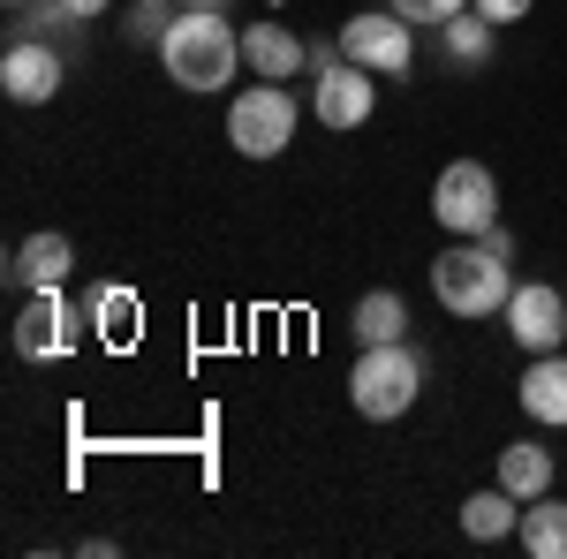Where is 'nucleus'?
<instances>
[{"instance_id":"nucleus-1","label":"nucleus","mask_w":567,"mask_h":559,"mask_svg":"<svg viewBox=\"0 0 567 559\" xmlns=\"http://www.w3.org/2000/svg\"><path fill=\"white\" fill-rule=\"evenodd\" d=\"M152 53H159L167 84H182V91H227V84H235V69H243V31H235L219 8H175L167 39L152 45Z\"/></svg>"},{"instance_id":"nucleus-2","label":"nucleus","mask_w":567,"mask_h":559,"mask_svg":"<svg viewBox=\"0 0 567 559\" xmlns=\"http://www.w3.org/2000/svg\"><path fill=\"white\" fill-rule=\"evenodd\" d=\"M432 296L446 318H499L515 296V258H499L492 242H446L432 258Z\"/></svg>"},{"instance_id":"nucleus-3","label":"nucleus","mask_w":567,"mask_h":559,"mask_svg":"<svg viewBox=\"0 0 567 559\" xmlns=\"http://www.w3.org/2000/svg\"><path fill=\"white\" fill-rule=\"evenodd\" d=\"M303 130V106H296V91L258 76V84H243L227 99V144L243 152V159H280L288 144Z\"/></svg>"},{"instance_id":"nucleus-4","label":"nucleus","mask_w":567,"mask_h":559,"mask_svg":"<svg viewBox=\"0 0 567 559\" xmlns=\"http://www.w3.org/2000/svg\"><path fill=\"white\" fill-rule=\"evenodd\" d=\"M416 393H424V363H416V348H409V341H386V348H363V355H355V371H349L355 416L393 424V416L416 408Z\"/></svg>"},{"instance_id":"nucleus-5","label":"nucleus","mask_w":567,"mask_h":559,"mask_svg":"<svg viewBox=\"0 0 567 559\" xmlns=\"http://www.w3.org/2000/svg\"><path fill=\"white\" fill-rule=\"evenodd\" d=\"M310 114L326 122V130H363L371 114H379V76L333 45H310Z\"/></svg>"},{"instance_id":"nucleus-6","label":"nucleus","mask_w":567,"mask_h":559,"mask_svg":"<svg viewBox=\"0 0 567 559\" xmlns=\"http://www.w3.org/2000/svg\"><path fill=\"white\" fill-rule=\"evenodd\" d=\"M432 219L446 235H462V242L492 235L499 227V182H492V167L484 159H446L432 182Z\"/></svg>"},{"instance_id":"nucleus-7","label":"nucleus","mask_w":567,"mask_h":559,"mask_svg":"<svg viewBox=\"0 0 567 559\" xmlns=\"http://www.w3.org/2000/svg\"><path fill=\"white\" fill-rule=\"evenodd\" d=\"M341 53L363 61L371 76H409V61H416V23L393 15V8H363V15L341 23Z\"/></svg>"},{"instance_id":"nucleus-8","label":"nucleus","mask_w":567,"mask_h":559,"mask_svg":"<svg viewBox=\"0 0 567 559\" xmlns=\"http://www.w3.org/2000/svg\"><path fill=\"white\" fill-rule=\"evenodd\" d=\"M507 341L523 348V355H553L567 348V296L553 280H515V296H507Z\"/></svg>"},{"instance_id":"nucleus-9","label":"nucleus","mask_w":567,"mask_h":559,"mask_svg":"<svg viewBox=\"0 0 567 559\" xmlns=\"http://www.w3.org/2000/svg\"><path fill=\"white\" fill-rule=\"evenodd\" d=\"M61 84H69V53L53 39H8V53H0V91L16 106H53Z\"/></svg>"},{"instance_id":"nucleus-10","label":"nucleus","mask_w":567,"mask_h":559,"mask_svg":"<svg viewBox=\"0 0 567 559\" xmlns=\"http://www.w3.org/2000/svg\"><path fill=\"white\" fill-rule=\"evenodd\" d=\"M76 325H84V318H76L69 288H39V296H23V310H16V355H23V363L69 355V348L84 341Z\"/></svg>"},{"instance_id":"nucleus-11","label":"nucleus","mask_w":567,"mask_h":559,"mask_svg":"<svg viewBox=\"0 0 567 559\" xmlns=\"http://www.w3.org/2000/svg\"><path fill=\"white\" fill-rule=\"evenodd\" d=\"M69 272H76V242H69V235H23V242L8 250V288H16V296L69 288Z\"/></svg>"},{"instance_id":"nucleus-12","label":"nucleus","mask_w":567,"mask_h":559,"mask_svg":"<svg viewBox=\"0 0 567 559\" xmlns=\"http://www.w3.org/2000/svg\"><path fill=\"white\" fill-rule=\"evenodd\" d=\"M243 69L250 76H272V84H296L310 69V45L288 23H243Z\"/></svg>"},{"instance_id":"nucleus-13","label":"nucleus","mask_w":567,"mask_h":559,"mask_svg":"<svg viewBox=\"0 0 567 559\" xmlns=\"http://www.w3.org/2000/svg\"><path fill=\"white\" fill-rule=\"evenodd\" d=\"M515 401H523L529 424L567 431V348H553V355H529V371H523V386H515Z\"/></svg>"},{"instance_id":"nucleus-14","label":"nucleus","mask_w":567,"mask_h":559,"mask_svg":"<svg viewBox=\"0 0 567 559\" xmlns=\"http://www.w3.org/2000/svg\"><path fill=\"white\" fill-rule=\"evenodd\" d=\"M515 529H523V499H515L507 484H484V491L462 499V537H470V545H507Z\"/></svg>"},{"instance_id":"nucleus-15","label":"nucleus","mask_w":567,"mask_h":559,"mask_svg":"<svg viewBox=\"0 0 567 559\" xmlns=\"http://www.w3.org/2000/svg\"><path fill=\"white\" fill-rule=\"evenodd\" d=\"M553 476H560V462H553V446H537V438H515V446H499V469H492V484H507L515 499H545L553 491Z\"/></svg>"},{"instance_id":"nucleus-16","label":"nucleus","mask_w":567,"mask_h":559,"mask_svg":"<svg viewBox=\"0 0 567 559\" xmlns=\"http://www.w3.org/2000/svg\"><path fill=\"white\" fill-rule=\"evenodd\" d=\"M84 325H91V341L130 348L136 325H144V302H136L130 288H91V296H84Z\"/></svg>"},{"instance_id":"nucleus-17","label":"nucleus","mask_w":567,"mask_h":559,"mask_svg":"<svg viewBox=\"0 0 567 559\" xmlns=\"http://www.w3.org/2000/svg\"><path fill=\"white\" fill-rule=\"evenodd\" d=\"M349 333L355 348H386V341H409V302L393 296V288H371V296L349 310Z\"/></svg>"},{"instance_id":"nucleus-18","label":"nucleus","mask_w":567,"mask_h":559,"mask_svg":"<svg viewBox=\"0 0 567 559\" xmlns=\"http://www.w3.org/2000/svg\"><path fill=\"white\" fill-rule=\"evenodd\" d=\"M515 545H523L529 559H567V499H560V491H545V499H529V507H523Z\"/></svg>"},{"instance_id":"nucleus-19","label":"nucleus","mask_w":567,"mask_h":559,"mask_svg":"<svg viewBox=\"0 0 567 559\" xmlns=\"http://www.w3.org/2000/svg\"><path fill=\"white\" fill-rule=\"evenodd\" d=\"M8 15H16L8 39H76L84 31V15L69 0H31V8H8Z\"/></svg>"},{"instance_id":"nucleus-20","label":"nucleus","mask_w":567,"mask_h":559,"mask_svg":"<svg viewBox=\"0 0 567 559\" xmlns=\"http://www.w3.org/2000/svg\"><path fill=\"white\" fill-rule=\"evenodd\" d=\"M439 39H446L454 61H470V69H477V61H492V45H499V23H484L477 8H462L454 23H439Z\"/></svg>"},{"instance_id":"nucleus-21","label":"nucleus","mask_w":567,"mask_h":559,"mask_svg":"<svg viewBox=\"0 0 567 559\" xmlns=\"http://www.w3.org/2000/svg\"><path fill=\"white\" fill-rule=\"evenodd\" d=\"M167 23H175L167 8H144V0H130V15H122V39H136V45H159V39H167Z\"/></svg>"},{"instance_id":"nucleus-22","label":"nucleus","mask_w":567,"mask_h":559,"mask_svg":"<svg viewBox=\"0 0 567 559\" xmlns=\"http://www.w3.org/2000/svg\"><path fill=\"white\" fill-rule=\"evenodd\" d=\"M393 15H409V23H454L470 0H386Z\"/></svg>"},{"instance_id":"nucleus-23","label":"nucleus","mask_w":567,"mask_h":559,"mask_svg":"<svg viewBox=\"0 0 567 559\" xmlns=\"http://www.w3.org/2000/svg\"><path fill=\"white\" fill-rule=\"evenodd\" d=\"M470 8H477L484 23H499V31H507V23H523V15L537 8V0H470Z\"/></svg>"},{"instance_id":"nucleus-24","label":"nucleus","mask_w":567,"mask_h":559,"mask_svg":"<svg viewBox=\"0 0 567 559\" xmlns=\"http://www.w3.org/2000/svg\"><path fill=\"white\" fill-rule=\"evenodd\" d=\"M69 8H76V15H84V23H99V15H106V8H114V0H69Z\"/></svg>"},{"instance_id":"nucleus-25","label":"nucleus","mask_w":567,"mask_h":559,"mask_svg":"<svg viewBox=\"0 0 567 559\" xmlns=\"http://www.w3.org/2000/svg\"><path fill=\"white\" fill-rule=\"evenodd\" d=\"M189 8H219V15H227V8H235V0H189Z\"/></svg>"},{"instance_id":"nucleus-26","label":"nucleus","mask_w":567,"mask_h":559,"mask_svg":"<svg viewBox=\"0 0 567 559\" xmlns=\"http://www.w3.org/2000/svg\"><path fill=\"white\" fill-rule=\"evenodd\" d=\"M144 8H189V0H144Z\"/></svg>"},{"instance_id":"nucleus-27","label":"nucleus","mask_w":567,"mask_h":559,"mask_svg":"<svg viewBox=\"0 0 567 559\" xmlns=\"http://www.w3.org/2000/svg\"><path fill=\"white\" fill-rule=\"evenodd\" d=\"M8 8H31V0H8Z\"/></svg>"}]
</instances>
